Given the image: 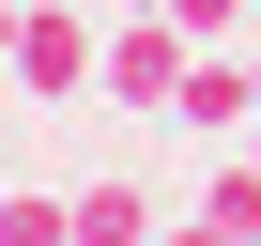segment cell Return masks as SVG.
I'll return each instance as SVG.
<instances>
[{
	"mask_svg": "<svg viewBox=\"0 0 261 246\" xmlns=\"http://www.w3.org/2000/svg\"><path fill=\"white\" fill-rule=\"evenodd\" d=\"M92 77H108L92 0H31V16H16V92H31V108H62V92H92Z\"/></svg>",
	"mask_w": 261,
	"mask_h": 246,
	"instance_id": "cell-1",
	"label": "cell"
},
{
	"mask_svg": "<svg viewBox=\"0 0 261 246\" xmlns=\"http://www.w3.org/2000/svg\"><path fill=\"white\" fill-rule=\"evenodd\" d=\"M246 123H261V62H246V46H185L169 139H246Z\"/></svg>",
	"mask_w": 261,
	"mask_h": 246,
	"instance_id": "cell-2",
	"label": "cell"
},
{
	"mask_svg": "<svg viewBox=\"0 0 261 246\" xmlns=\"http://www.w3.org/2000/svg\"><path fill=\"white\" fill-rule=\"evenodd\" d=\"M92 92H108V108H154V123H169V92H185V31H169V16H123Z\"/></svg>",
	"mask_w": 261,
	"mask_h": 246,
	"instance_id": "cell-3",
	"label": "cell"
},
{
	"mask_svg": "<svg viewBox=\"0 0 261 246\" xmlns=\"http://www.w3.org/2000/svg\"><path fill=\"white\" fill-rule=\"evenodd\" d=\"M77 200V246H154V185L139 169H92V185H62Z\"/></svg>",
	"mask_w": 261,
	"mask_h": 246,
	"instance_id": "cell-4",
	"label": "cell"
},
{
	"mask_svg": "<svg viewBox=\"0 0 261 246\" xmlns=\"http://www.w3.org/2000/svg\"><path fill=\"white\" fill-rule=\"evenodd\" d=\"M0 246H77V200H46V185H0Z\"/></svg>",
	"mask_w": 261,
	"mask_h": 246,
	"instance_id": "cell-5",
	"label": "cell"
},
{
	"mask_svg": "<svg viewBox=\"0 0 261 246\" xmlns=\"http://www.w3.org/2000/svg\"><path fill=\"white\" fill-rule=\"evenodd\" d=\"M200 215H215V231H230V246H261V154H230V169H215V185H200Z\"/></svg>",
	"mask_w": 261,
	"mask_h": 246,
	"instance_id": "cell-6",
	"label": "cell"
},
{
	"mask_svg": "<svg viewBox=\"0 0 261 246\" xmlns=\"http://www.w3.org/2000/svg\"><path fill=\"white\" fill-rule=\"evenodd\" d=\"M169 31H185V46H246V31H261V0H169Z\"/></svg>",
	"mask_w": 261,
	"mask_h": 246,
	"instance_id": "cell-7",
	"label": "cell"
},
{
	"mask_svg": "<svg viewBox=\"0 0 261 246\" xmlns=\"http://www.w3.org/2000/svg\"><path fill=\"white\" fill-rule=\"evenodd\" d=\"M154 246H230V231H215V215H154Z\"/></svg>",
	"mask_w": 261,
	"mask_h": 246,
	"instance_id": "cell-8",
	"label": "cell"
},
{
	"mask_svg": "<svg viewBox=\"0 0 261 246\" xmlns=\"http://www.w3.org/2000/svg\"><path fill=\"white\" fill-rule=\"evenodd\" d=\"M16 16H31V0H0V62H16Z\"/></svg>",
	"mask_w": 261,
	"mask_h": 246,
	"instance_id": "cell-9",
	"label": "cell"
},
{
	"mask_svg": "<svg viewBox=\"0 0 261 246\" xmlns=\"http://www.w3.org/2000/svg\"><path fill=\"white\" fill-rule=\"evenodd\" d=\"M123 16H169V0H123Z\"/></svg>",
	"mask_w": 261,
	"mask_h": 246,
	"instance_id": "cell-10",
	"label": "cell"
},
{
	"mask_svg": "<svg viewBox=\"0 0 261 246\" xmlns=\"http://www.w3.org/2000/svg\"><path fill=\"white\" fill-rule=\"evenodd\" d=\"M246 62H261V31H246Z\"/></svg>",
	"mask_w": 261,
	"mask_h": 246,
	"instance_id": "cell-11",
	"label": "cell"
}]
</instances>
